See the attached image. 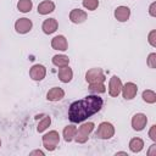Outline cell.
Listing matches in <instances>:
<instances>
[{"label": "cell", "instance_id": "obj_18", "mask_svg": "<svg viewBox=\"0 0 156 156\" xmlns=\"http://www.w3.org/2000/svg\"><path fill=\"white\" fill-rule=\"evenodd\" d=\"M143 149H144V140L141 138L135 136V138L130 139V141H129V150L132 152L136 154V152H140Z\"/></svg>", "mask_w": 156, "mask_h": 156}, {"label": "cell", "instance_id": "obj_31", "mask_svg": "<svg viewBox=\"0 0 156 156\" xmlns=\"http://www.w3.org/2000/svg\"><path fill=\"white\" fill-rule=\"evenodd\" d=\"M30 155H32V156H33V155H40V156H44V152H43L41 150H34V151L30 152Z\"/></svg>", "mask_w": 156, "mask_h": 156}, {"label": "cell", "instance_id": "obj_10", "mask_svg": "<svg viewBox=\"0 0 156 156\" xmlns=\"http://www.w3.org/2000/svg\"><path fill=\"white\" fill-rule=\"evenodd\" d=\"M146 123H147V117L144 113H135L132 117V128L136 132L143 130L146 127Z\"/></svg>", "mask_w": 156, "mask_h": 156}, {"label": "cell", "instance_id": "obj_8", "mask_svg": "<svg viewBox=\"0 0 156 156\" xmlns=\"http://www.w3.org/2000/svg\"><path fill=\"white\" fill-rule=\"evenodd\" d=\"M121 93L126 100H132L135 98V95L138 93V85L133 82H127L124 85H122Z\"/></svg>", "mask_w": 156, "mask_h": 156}, {"label": "cell", "instance_id": "obj_15", "mask_svg": "<svg viewBox=\"0 0 156 156\" xmlns=\"http://www.w3.org/2000/svg\"><path fill=\"white\" fill-rule=\"evenodd\" d=\"M63 98H65V91H63V89H61L60 87H54V88H51V89L48 91V94H46V99H48L49 101H52V102L60 101V100H62Z\"/></svg>", "mask_w": 156, "mask_h": 156}, {"label": "cell", "instance_id": "obj_1", "mask_svg": "<svg viewBox=\"0 0 156 156\" xmlns=\"http://www.w3.org/2000/svg\"><path fill=\"white\" fill-rule=\"evenodd\" d=\"M104 105V101L98 94L88 95L84 99L77 100L69 105L68 118L72 123H80L88 117L98 113Z\"/></svg>", "mask_w": 156, "mask_h": 156}, {"label": "cell", "instance_id": "obj_21", "mask_svg": "<svg viewBox=\"0 0 156 156\" xmlns=\"http://www.w3.org/2000/svg\"><path fill=\"white\" fill-rule=\"evenodd\" d=\"M32 7H33L32 0H20V1L17 2V9H18V11L22 12V13L29 12V11L32 10Z\"/></svg>", "mask_w": 156, "mask_h": 156}, {"label": "cell", "instance_id": "obj_17", "mask_svg": "<svg viewBox=\"0 0 156 156\" xmlns=\"http://www.w3.org/2000/svg\"><path fill=\"white\" fill-rule=\"evenodd\" d=\"M58 79L62 82V83H69L73 78V71L69 66H66V67H61L58 69Z\"/></svg>", "mask_w": 156, "mask_h": 156}, {"label": "cell", "instance_id": "obj_32", "mask_svg": "<svg viewBox=\"0 0 156 156\" xmlns=\"http://www.w3.org/2000/svg\"><path fill=\"white\" fill-rule=\"evenodd\" d=\"M116 155H128L126 151H118V152H116Z\"/></svg>", "mask_w": 156, "mask_h": 156}, {"label": "cell", "instance_id": "obj_30", "mask_svg": "<svg viewBox=\"0 0 156 156\" xmlns=\"http://www.w3.org/2000/svg\"><path fill=\"white\" fill-rule=\"evenodd\" d=\"M147 155H149V156H152V155L156 156V144H152V145H151L150 150L147 151Z\"/></svg>", "mask_w": 156, "mask_h": 156}, {"label": "cell", "instance_id": "obj_5", "mask_svg": "<svg viewBox=\"0 0 156 156\" xmlns=\"http://www.w3.org/2000/svg\"><path fill=\"white\" fill-rule=\"evenodd\" d=\"M106 79L105 73L101 68L95 67V68H90L85 73V80L89 84H94V83H104Z\"/></svg>", "mask_w": 156, "mask_h": 156}, {"label": "cell", "instance_id": "obj_12", "mask_svg": "<svg viewBox=\"0 0 156 156\" xmlns=\"http://www.w3.org/2000/svg\"><path fill=\"white\" fill-rule=\"evenodd\" d=\"M87 17H88L87 12L84 10H80V9H73L69 12V21L72 23H76V24L83 23L87 20Z\"/></svg>", "mask_w": 156, "mask_h": 156}, {"label": "cell", "instance_id": "obj_4", "mask_svg": "<svg viewBox=\"0 0 156 156\" xmlns=\"http://www.w3.org/2000/svg\"><path fill=\"white\" fill-rule=\"evenodd\" d=\"M95 135L99 139L108 140L115 135V127L110 122H101L98 127V130L95 132Z\"/></svg>", "mask_w": 156, "mask_h": 156}, {"label": "cell", "instance_id": "obj_11", "mask_svg": "<svg viewBox=\"0 0 156 156\" xmlns=\"http://www.w3.org/2000/svg\"><path fill=\"white\" fill-rule=\"evenodd\" d=\"M51 48L54 50H60V51H66L68 49V43L65 35H56L51 39Z\"/></svg>", "mask_w": 156, "mask_h": 156}, {"label": "cell", "instance_id": "obj_24", "mask_svg": "<svg viewBox=\"0 0 156 156\" xmlns=\"http://www.w3.org/2000/svg\"><path fill=\"white\" fill-rule=\"evenodd\" d=\"M51 124V118L49 117V116H45V117H43L40 121H39V123H38V127H37V130H38V133H43L45 129H48V127Z\"/></svg>", "mask_w": 156, "mask_h": 156}, {"label": "cell", "instance_id": "obj_27", "mask_svg": "<svg viewBox=\"0 0 156 156\" xmlns=\"http://www.w3.org/2000/svg\"><path fill=\"white\" fill-rule=\"evenodd\" d=\"M147 66L150 68H156V54L155 52H151L147 56Z\"/></svg>", "mask_w": 156, "mask_h": 156}, {"label": "cell", "instance_id": "obj_19", "mask_svg": "<svg viewBox=\"0 0 156 156\" xmlns=\"http://www.w3.org/2000/svg\"><path fill=\"white\" fill-rule=\"evenodd\" d=\"M52 63L56 66V67H58V68H61V67H66V66H68L69 65V57L68 56H66V55H55V56H52Z\"/></svg>", "mask_w": 156, "mask_h": 156}, {"label": "cell", "instance_id": "obj_9", "mask_svg": "<svg viewBox=\"0 0 156 156\" xmlns=\"http://www.w3.org/2000/svg\"><path fill=\"white\" fill-rule=\"evenodd\" d=\"M32 27H33L32 21H30L29 18H26V17L18 18V20L15 22V29H16V32L20 33V34H26V33H28V32L32 29Z\"/></svg>", "mask_w": 156, "mask_h": 156}, {"label": "cell", "instance_id": "obj_22", "mask_svg": "<svg viewBox=\"0 0 156 156\" xmlns=\"http://www.w3.org/2000/svg\"><path fill=\"white\" fill-rule=\"evenodd\" d=\"M141 98L146 104H155L156 102V93L154 90H150V89L144 90L141 94Z\"/></svg>", "mask_w": 156, "mask_h": 156}, {"label": "cell", "instance_id": "obj_6", "mask_svg": "<svg viewBox=\"0 0 156 156\" xmlns=\"http://www.w3.org/2000/svg\"><path fill=\"white\" fill-rule=\"evenodd\" d=\"M45 76H46V68H45V66H43L40 63L33 65L29 69V77L35 82L43 80L45 78Z\"/></svg>", "mask_w": 156, "mask_h": 156}, {"label": "cell", "instance_id": "obj_25", "mask_svg": "<svg viewBox=\"0 0 156 156\" xmlns=\"http://www.w3.org/2000/svg\"><path fill=\"white\" fill-rule=\"evenodd\" d=\"M82 4L84 6V9L89 10V11H94L99 6V0H83Z\"/></svg>", "mask_w": 156, "mask_h": 156}, {"label": "cell", "instance_id": "obj_2", "mask_svg": "<svg viewBox=\"0 0 156 156\" xmlns=\"http://www.w3.org/2000/svg\"><path fill=\"white\" fill-rule=\"evenodd\" d=\"M41 141H43V146L48 151H54L60 143V134L56 130H50L49 133L43 135Z\"/></svg>", "mask_w": 156, "mask_h": 156}, {"label": "cell", "instance_id": "obj_7", "mask_svg": "<svg viewBox=\"0 0 156 156\" xmlns=\"http://www.w3.org/2000/svg\"><path fill=\"white\" fill-rule=\"evenodd\" d=\"M122 82H121V78L117 77V76H112L110 78V82H108V94L112 98H116L121 94V90H122Z\"/></svg>", "mask_w": 156, "mask_h": 156}, {"label": "cell", "instance_id": "obj_26", "mask_svg": "<svg viewBox=\"0 0 156 156\" xmlns=\"http://www.w3.org/2000/svg\"><path fill=\"white\" fill-rule=\"evenodd\" d=\"M147 41H149V44H150L152 48L156 46V30H155V29H152V30L149 33V35H147Z\"/></svg>", "mask_w": 156, "mask_h": 156}, {"label": "cell", "instance_id": "obj_23", "mask_svg": "<svg viewBox=\"0 0 156 156\" xmlns=\"http://www.w3.org/2000/svg\"><path fill=\"white\" fill-rule=\"evenodd\" d=\"M89 91L93 94H102L106 91V87L104 83H94L89 84Z\"/></svg>", "mask_w": 156, "mask_h": 156}, {"label": "cell", "instance_id": "obj_20", "mask_svg": "<svg viewBox=\"0 0 156 156\" xmlns=\"http://www.w3.org/2000/svg\"><path fill=\"white\" fill-rule=\"evenodd\" d=\"M76 133H77V128L74 126H67L63 128V132H62V135H63V139L65 141L69 143L74 139L76 136Z\"/></svg>", "mask_w": 156, "mask_h": 156}, {"label": "cell", "instance_id": "obj_3", "mask_svg": "<svg viewBox=\"0 0 156 156\" xmlns=\"http://www.w3.org/2000/svg\"><path fill=\"white\" fill-rule=\"evenodd\" d=\"M94 127L95 124L93 122H85L83 123L78 129H77V133H76V141L79 143V144H84L88 141V138L90 135V133L94 130Z\"/></svg>", "mask_w": 156, "mask_h": 156}, {"label": "cell", "instance_id": "obj_13", "mask_svg": "<svg viewBox=\"0 0 156 156\" xmlns=\"http://www.w3.org/2000/svg\"><path fill=\"white\" fill-rule=\"evenodd\" d=\"M113 15L118 22H127L130 17V9L128 6H118L116 7Z\"/></svg>", "mask_w": 156, "mask_h": 156}, {"label": "cell", "instance_id": "obj_29", "mask_svg": "<svg viewBox=\"0 0 156 156\" xmlns=\"http://www.w3.org/2000/svg\"><path fill=\"white\" fill-rule=\"evenodd\" d=\"M155 7H156V2L154 1V2L150 5V7H149V13H150V16H152V17H156V11H155Z\"/></svg>", "mask_w": 156, "mask_h": 156}, {"label": "cell", "instance_id": "obj_14", "mask_svg": "<svg viewBox=\"0 0 156 156\" xmlns=\"http://www.w3.org/2000/svg\"><path fill=\"white\" fill-rule=\"evenodd\" d=\"M57 27H58V22L56 18H48L43 22L41 24V29L45 34H52L57 30Z\"/></svg>", "mask_w": 156, "mask_h": 156}, {"label": "cell", "instance_id": "obj_33", "mask_svg": "<svg viewBox=\"0 0 156 156\" xmlns=\"http://www.w3.org/2000/svg\"><path fill=\"white\" fill-rule=\"evenodd\" d=\"M0 146H1V140H0Z\"/></svg>", "mask_w": 156, "mask_h": 156}, {"label": "cell", "instance_id": "obj_16", "mask_svg": "<svg viewBox=\"0 0 156 156\" xmlns=\"http://www.w3.org/2000/svg\"><path fill=\"white\" fill-rule=\"evenodd\" d=\"M55 10V4L51 0H44L38 5V13L39 15H49L54 12Z\"/></svg>", "mask_w": 156, "mask_h": 156}, {"label": "cell", "instance_id": "obj_28", "mask_svg": "<svg viewBox=\"0 0 156 156\" xmlns=\"http://www.w3.org/2000/svg\"><path fill=\"white\" fill-rule=\"evenodd\" d=\"M149 136H150V139H151L152 141H156V126H155V124L151 126V128H150V130H149Z\"/></svg>", "mask_w": 156, "mask_h": 156}]
</instances>
